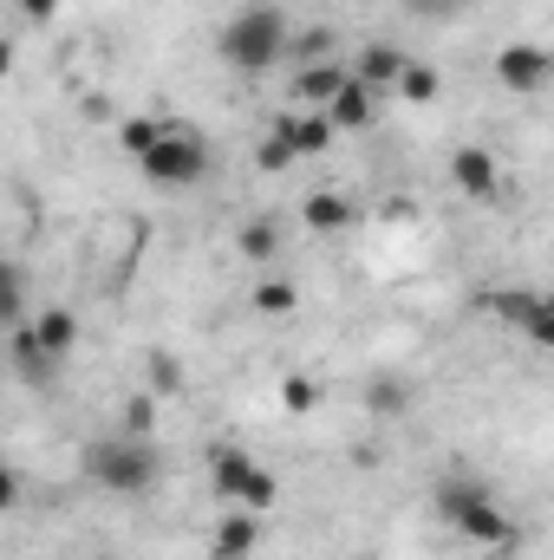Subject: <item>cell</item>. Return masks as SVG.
<instances>
[{
  "label": "cell",
  "instance_id": "d4e9b609",
  "mask_svg": "<svg viewBox=\"0 0 554 560\" xmlns=\"http://www.w3.org/2000/svg\"><path fill=\"white\" fill-rule=\"evenodd\" d=\"M150 378H157V392H176V385H183V365L157 352V359H150Z\"/></svg>",
  "mask_w": 554,
  "mask_h": 560
},
{
  "label": "cell",
  "instance_id": "6da1fadb",
  "mask_svg": "<svg viewBox=\"0 0 554 560\" xmlns=\"http://www.w3.org/2000/svg\"><path fill=\"white\" fill-rule=\"evenodd\" d=\"M216 46H222V59H229L242 79H262V72H275L280 59H287L293 33H287V13H280L275 0H242V7L222 20Z\"/></svg>",
  "mask_w": 554,
  "mask_h": 560
},
{
  "label": "cell",
  "instance_id": "52a82bcc",
  "mask_svg": "<svg viewBox=\"0 0 554 560\" xmlns=\"http://www.w3.org/2000/svg\"><path fill=\"white\" fill-rule=\"evenodd\" d=\"M320 118H326L333 131H372V118H379V92L359 85V79H346V85L320 105Z\"/></svg>",
  "mask_w": 554,
  "mask_h": 560
},
{
  "label": "cell",
  "instance_id": "9a60e30c",
  "mask_svg": "<svg viewBox=\"0 0 554 560\" xmlns=\"http://www.w3.org/2000/svg\"><path fill=\"white\" fill-rule=\"evenodd\" d=\"M353 72H346V59H313V66H300V79H293V98H307V105H326L339 85H346Z\"/></svg>",
  "mask_w": 554,
  "mask_h": 560
},
{
  "label": "cell",
  "instance_id": "8fae6325",
  "mask_svg": "<svg viewBox=\"0 0 554 560\" xmlns=\"http://www.w3.org/2000/svg\"><path fill=\"white\" fill-rule=\"evenodd\" d=\"M262 463L249 456V450H235V443H222L216 456H209V489L222 495V502H242V489H249V476H255Z\"/></svg>",
  "mask_w": 554,
  "mask_h": 560
},
{
  "label": "cell",
  "instance_id": "ba28073f",
  "mask_svg": "<svg viewBox=\"0 0 554 560\" xmlns=\"http://www.w3.org/2000/svg\"><path fill=\"white\" fill-rule=\"evenodd\" d=\"M450 183H457L463 196L489 202V196L503 189V170H496V156H489L483 143H463V150H450Z\"/></svg>",
  "mask_w": 554,
  "mask_h": 560
},
{
  "label": "cell",
  "instance_id": "5bb4252c",
  "mask_svg": "<svg viewBox=\"0 0 554 560\" xmlns=\"http://www.w3.org/2000/svg\"><path fill=\"white\" fill-rule=\"evenodd\" d=\"M359 85H372V92H385V85H399V72H405V52L399 46H366L353 66H346Z\"/></svg>",
  "mask_w": 554,
  "mask_h": 560
},
{
  "label": "cell",
  "instance_id": "f1b7e54d",
  "mask_svg": "<svg viewBox=\"0 0 554 560\" xmlns=\"http://www.w3.org/2000/svg\"><path fill=\"white\" fill-rule=\"evenodd\" d=\"M424 7H450V0H424Z\"/></svg>",
  "mask_w": 554,
  "mask_h": 560
},
{
  "label": "cell",
  "instance_id": "ffe728a7",
  "mask_svg": "<svg viewBox=\"0 0 554 560\" xmlns=\"http://www.w3.org/2000/svg\"><path fill=\"white\" fill-rule=\"evenodd\" d=\"M293 306H300L293 280H255V313H293Z\"/></svg>",
  "mask_w": 554,
  "mask_h": 560
},
{
  "label": "cell",
  "instance_id": "603a6c76",
  "mask_svg": "<svg viewBox=\"0 0 554 560\" xmlns=\"http://www.w3.org/2000/svg\"><path fill=\"white\" fill-rule=\"evenodd\" d=\"M255 156H262V170H293V163H300V156H293V150H287V143L275 138V131H268V138H262V150H255Z\"/></svg>",
  "mask_w": 554,
  "mask_h": 560
},
{
  "label": "cell",
  "instance_id": "484cf974",
  "mask_svg": "<svg viewBox=\"0 0 554 560\" xmlns=\"http://www.w3.org/2000/svg\"><path fill=\"white\" fill-rule=\"evenodd\" d=\"M20 502V476H13V463H0V515Z\"/></svg>",
  "mask_w": 554,
  "mask_h": 560
},
{
  "label": "cell",
  "instance_id": "e0dca14e",
  "mask_svg": "<svg viewBox=\"0 0 554 560\" xmlns=\"http://www.w3.org/2000/svg\"><path fill=\"white\" fill-rule=\"evenodd\" d=\"M392 92H405L412 105H430L437 92H443V79H437V66H424V59H405V72H399V85Z\"/></svg>",
  "mask_w": 554,
  "mask_h": 560
},
{
  "label": "cell",
  "instance_id": "d6986e66",
  "mask_svg": "<svg viewBox=\"0 0 554 560\" xmlns=\"http://www.w3.org/2000/svg\"><path fill=\"white\" fill-rule=\"evenodd\" d=\"M235 248H242L249 261H268V255H275V248H280V229H275V222H268V215H255V222H249V229L235 235Z\"/></svg>",
  "mask_w": 554,
  "mask_h": 560
},
{
  "label": "cell",
  "instance_id": "277c9868",
  "mask_svg": "<svg viewBox=\"0 0 554 560\" xmlns=\"http://www.w3.org/2000/svg\"><path fill=\"white\" fill-rule=\"evenodd\" d=\"M138 170H143V183H157V189H189V183L209 176V143L196 131H183V125H163V138L138 156Z\"/></svg>",
  "mask_w": 554,
  "mask_h": 560
},
{
  "label": "cell",
  "instance_id": "5b68a950",
  "mask_svg": "<svg viewBox=\"0 0 554 560\" xmlns=\"http://www.w3.org/2000/svg\"><path fill=\"white\" fill-rule=\"evenodd\" d=\"M489 313L509 319L529 346H554V306L535 293V287H509V293H489Z\"/></svg>",
  "mask_w": 554,
  "mask_h": 560
},
{
  "label": "cell",
  "instance_id": "4fadbf2b",
  "mask_svg": "<svg viewBox=\"0 0 554 560\" xmlns=\"http://www.w3.org/2000/svg\"><path fill=\"white\" fill-rule=\"evenodd\" d=\"M300 222H307L313 235H339V229L359 222V209H353V196H339V189H313L307 209H300Z\"/></svg>",
  "mask_w": 554,
  "mask_h": 560
},
{
  "label": "cell",
  "instance_id": "2e32d148",
  "mask_svg": "<svg viewBox=\"0 0 554 560\" xmlns=\"http://www.w3.org/2000/svg\"><path fill=\"white\" fill-rule=\"evenodd\" d=\"M20 319H26V268L0 261V326H20Z\"/></svg>",
  "mask_w": 554,
  "mask_h": 560
},
{
  "label": "cell",
  "instance_id": "3957f363",
  "mask_svg": "<svg viewBox=\"0 0 554 560\" xmlns=\"http://www.w3.org/2000/svg\"><path fill=\"white\" fill-rule=\"evenodd\" d=\"M437 515H443L463 541H476V548H489V555H516V548H522V528L489 502L483 482H437Z\"/></svg>",
  "mask_w": 554,
  "mask_h": 560
},
{
  "label": "cell",
  "instance_id": "44dd1931",
  "mask_svg": "<svg viewBox=\"0 0 554 560\" xmlns=\"http://www.w3.org/2000/svg\"><path fill=\"white\" fill-rule=\"evenodd\" d=\"M163 125H170V118H125V125H118V143H125L131 156H143L150 143L163 138Z\"/></svg>",
  "mask_w": 554,
  "mask_h": 560
},
{
  "label": "cell",
  "instance_id": "83f0119b",
  "mask_svg": "<svg viewBox=\"0 0 554 560\" xmlns=\"http://www.w3.org/2000/svg\"><path fill=\"white\" fill-rule=\"evenodd\" d=\"M0 79H13V39H0Z\"/></svg>",
  "mask_w": 554,
  "mask_h": 560
},
{
  "label": "cell",
  "instance_id": "cb8c5ba5",
  "mask_svg": "<svg viewBox=\"0 0 554 560\" xmlns=\"http://www.w3.org/2000/svg\"><path fill=\"white\" fill-rule=\"evenodd\" d=\"M125 430H131V436H150V430H157V405H150V398H131V405H125Z\"/></svg>",
  "mask_w": 554,
  "mask_h": 560
},
{
  "label": "cell",
  "instance_id": "ac0fdd59",
  "mask_svg": "<svg viewBox=\"0 0 554 560\" xmlns=\"http://www.w3.org/2000/svg\"><path fill=\"white\" fill-rule=\"evenodd\" d=\"M13 365H20V378H33V385H46V378H53V359L33 346V332H26V326L13 332Z\"/></svg>",
  "mask_w": 554,
  "mask_h": 560
},
{
  "label": "cell",
  "instance_id": "8992f818",
  "mask_svg": "<svg viewBox=\"0 0 554 560\" xmlns=\"http://www.w3.org/2000/svg\"><path fill=\"white\" fill-rule=\"evenodd\" d=\"M549 72H554V59H549V46H503L496 52V79L509 85V92H542L549 85Z\"/></svg>",
  "mask_w": 554,
  "mask_h": 560
},
{
  "label": "cell",
  "instance_id": "7c38bea8",
  "mask_svg": "<svg viewBox=\"0 0 554 560\" xmlns=\"http://www.w3.org/2000/svg\"><path fill=\"white\" fill-rule=\"evenodd\" d=\"M255 541H262V515L235 509V515H222V522H216L209 555H216V560H249V555H255Z\"/></svg>",
  "mask_w": 554,
  "mask_h": 560
},
{
  "label": "cell",
  "instance_id": "4316f807",
  "mask_svg": "<svg viewBox=\"0 0 554 560\" xmlns=\"http://www.w3.org/2000/svg\"><path fill=\"white\" fill-rule=\"evenodd\" d=\"M20 13H26V20H33V26H46V20H53V13H59V0H20Z\"/></svg>",
  "mask_w": 554,
  "mask_h": 560
},
{
  "label": "cell",
  "instance_id": "30bf717a",
  "mask_svg": "<svg viewBox=\"0 0 554 560\" xmlns=\"http://www.w3.org/2000/svg\"><path fill=\"white\" fill-rule=\"evenodd\" d=\"M26 332H33V346H39L53 365L79 352V313H72V306H46V313H33Z\"/></svg>",
  "mask_w": 554,
  "mask_h": 560
},
{
  "label": "cell",
  "instance_id": "9c48e42d",
  "mask_svg": "<svg viewBox=\"0 0 554 560\" xmlns=\"http://www.w3.org/2000/svg\"><path fill=\"white\" fill-rule=\"evenodd\" d=\"M268 131H275V138L287 143L293 156H326V150H333V138H339V131H333L320 112H280Z\"/></svg>",
  "mask_w": 554,
  "mask_h": 560
},
{
  "label": "cell",
  "instance_id": "7402d4cb",
  "mask_svg": "<svg viewBox=\"0 0 554 560\" xmlns=\"http://www.w3.org/2000/svg\"><path fill=\"white\" fill-rule=\"evenodd\" d=\"M280 405H287V411H313V405H320V385H313V378H287V385H280Z\"/></svg>",
  "mask_w": 554,
  "mask_h": 560
},
{
  "label": "cell",
  "instance_id": "7a4b0ae2",
  "mask_svg": "<svg viewBox=\"0 0 554 560\" xmlns=\"http://www.w3.org/2000/svg\"><path fill=\"white\" fill-rule=\"evenodd\" d=\"M79 469H85V482L92 489H105V495H118V502H138L157 489V476H163V456H157V443L150 436H92L85 450H79Z\"/></svg>",
  "mask_w": 554,
  "mask_h": 560
}]
</instances>
